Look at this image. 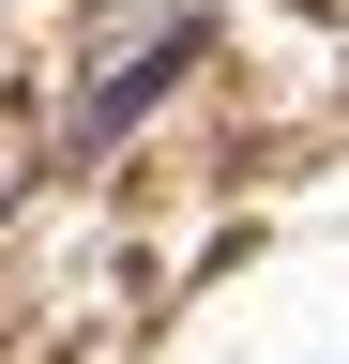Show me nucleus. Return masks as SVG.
<instances>
[{"label": "nucleus", "mask_w": 349, "mask_h": 364, "mask_svg": "<svg viewBox=\"0 0 349 364\" xmlns=\"http://www.w3.org/2000/svg\"><path fill=\"white\" fill-rule=\"evenodd\" d=\"M183 76H198V31H152V46H137V61H122L107 91H76V152H107V136H137V122H152L167 91H183Z\"/></svg>", "instance_id": "nucleus-1"}]
</instances>
